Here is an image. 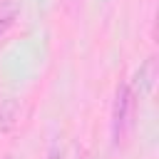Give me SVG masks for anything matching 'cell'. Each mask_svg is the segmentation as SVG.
<instances>
[{"label":"cell","instance_id":"6da1fadb","mask_svg":"<svg viewBox=\"0 0 159 159\" xmlns=\"http://www.w3.org/2000/svg\"><path fill=\"white\" fill-rule=\"evenodd\" d=\"M134 117H137V94L132 92L129 82H119L114 89V102H112V139L114 147H124L132 129H134Z\"/></svg>","mask_w":159,"mask_h":159},{"label":"cell","instance_id":"7a4b0ae2","mask_svg":"<svg viewBox=\"0 0 159 159\" xmlns=\"http://www.w3.org/2000/svg\"><path fill=\"white\" fill-rule=\"evenodd\" d=\"M157 75H159V72H157V57L149 55V57L137 67L134 77L129 80V87H132V92L137 94V99H139V97H149V94L154 92Z\"/></svg>","mask_w":159,"mask_h":159},{"label":"cell","instance_id":"3957f363","mask_svg":"<svg viewBox=\"0 0 159 159\" xmlns=\"http://www.w3.org/2000/svg\"><path fill=\"white\" fill-rule=\"evenodd\" d=\"M20 114H22V102L17 97H7L0 104V134L12 132L20 124Z\"/></svg>","mask_w":159,"mask_h":159},{"label":"cell","instance_id":"277c9868","mask_svg":"<svg viewBox=\"0 0 159 159\" xmlns=\"http://www.w3.org/2000/svg\"><path fill=\"white\" fill-rule=\"evenodd\" d=\"M20 10H22L20 0H0V37H5L7 30L17 22Z\"/></svg>","mask_w":159,"mask_h":159},{"label":"cell","instance_id":"5b68a950","mask_svg":"<svg viewBox=\"0 0 159 159\" xmlns=\"http://www.w3.org/2000/svg\"><path fill=\"white\" fill-rule=\"evenodd\" d=\"M45 159H62V152H60V147H52V149L45 154Z\"/></svg>","mask_w":159,"mask_h":159},{"label":"cell","instance_id":"8992f818","mask_svg":"<svg viewBox=\"0 0 159 159\" xmlns=\"http://www.w3.org/2000/svg\"><path fill=\"white\" fill-rule=\"evenodd\" d=\"M2 159H15V157H12V154H7V157H2Z\"/></svg>","mask_w":159,"mask_h":159}]
</instances>
